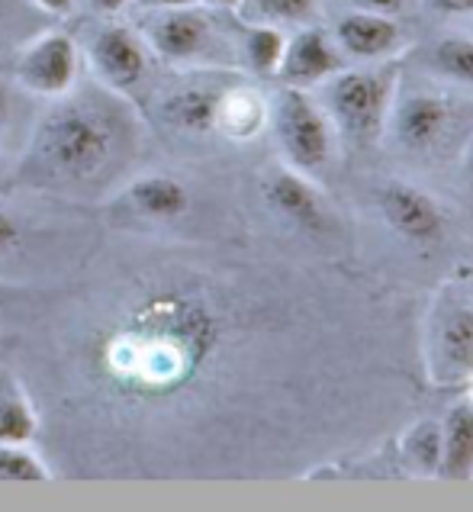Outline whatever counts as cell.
<instances>
[{
    "mask_svg": "<svg viewBox=\"0 0 473 512\" xmlns=\"http://www.w3.org/2000/svg\"><path fill=\"white\" fill-rule=\"evenodd\" d=\"M219 342V319L197 290L139 284L87 332L81 368L103 400L145 409L184 393Z\"/></svg>",
    "mask_w": 473,
    "mask_h": 512,
    "instance_id": "1",
    "label": "cell"
},
{
    "mask_svg": "<svg viewBox=\"0 0 473 512\" xmlns=\"http://www.w3.org/2000/svg\"><path fill=\"white\" fill-rule=\"evenodd\" d=\"M126 139L129 126L123 113L107 100H62L36 126V136L29 142L23 162V174L42 187L97 184L123 158Z\"/></svg>",
    "mask_w": 473,
    "mask_h": 512,
    "instance_id": "2",
    "label": "cell"
},
{
    "mask_svg": "<svg viewBox=\"0 0 473 512\" xmlns=\"http://www.w3.org/2000/svg\"><path fill=\"white\" fill-rule=\"evenodd\" d=\"M329 84V113L342 126V133L358 142H371L380 136L383 120L393 107V68H361V71H338Z\"/></svg>",
    "mask_w": 473,
    "mask_h": 512,
    "instance_id": "3",
    "label": "cell"
},
{
    "mask_svg": "<svg viewBox=\"0 0 473 512\" xmlns=\"http://www.w3.org/2000/svg\"><path fill=\"white\" fill-rule=\"evenodd\" d=\"M139 36L152 55L165 58L171 65L206 62L223 49V29L200 4L145 10V17L139 20Z\"/></svg>",
    "mask_w": 473,
    "mask_h": 512,
    "instance_id": "4",
    "label": "cell"
},
{
    "mask_svg": "<svg viewBox=\"0 0 473 512\" xmlns=\"http://www.w3.org/2000/svg\"><path fill=\"white\" fill-rule=\"evenodd\" d=\"M274 133L293 168L319 171L332 158V126L306 91L284 87L274 104Z\"/></svg>",
    "mask_w": 473,
    "mask_h": 512,
    "instance_id": "5",
    "label": "cell"
},
{
    "mask_svg": "<svg viewBox=\"0 0 473 512\" xmlns=\"http://www.w3.org/2000/svg\"><path fill=\"white\" fill-rule=\"evenodd\" d=\"M87 65L110 94H132L149 75V46L139 29L123 23H103L87 36Z\"/></svg>",
    "mask_w": 473,
    "mask_h": 512,
    "instance_id": "6",
    "label": "cell"
},
{
    "mask_svg": "<svg viewBox=\"0 0 473 512\" xmlns=\"http://www.w3.org/2000/svg\"><path fill=\"white\" fill-rule=\"evenodd\" d=\"M20 87L39 97H68L81 75V49L65 29H46L20 52L13 68Z\"/></svg>",
    "mask_w": 473,
    "mask_h": 512,
    "instance_id": "7",
    "label": "cell"
},
{
    "mask_svg": "<svg viewBox=\"0 0 473 512\" xmlns=\"http://www.w3.org/2000/svg\"><path fill=\"white\" fill-rule=\"evenodd\" d=\"M432 368L438 380H470L473 374V303L451 300L445 310H438L432 339Z\"/></svg>",
    "mask_w": 473,
    "mask_h": 512,
    "instance_id": "8",
    "label": "cell"
},
{
    "mask_svg": "<svg viewBox=\"0 0 473 512\" xmlns=\"http://www.w3.org/2000/svg\"><path fill=\"white\" fill-rule=\"evenodd\" d=\"M342 68H345V55L325 29H300L297 36L287 39L277 78L284 81V87L309 91V87L335 78Z\"/></svg>",
    "mask_w": 473,
    "mask_h": 512,
    "instance_id": "9",
    "label": "cell"
},
{
    "mask_svg": "<svg viewBox=\"0 0 473 512\" xmlns=\"http://www.w3.org/2000/svg\"><path fill=\"white\" fill-rule=\"evenodd\" d=\"M332 39L345 58H358V62H383V58H393L406 46V33L396 23V17L371 13V10L345 13L335 23Z\"/></svg>",
    "mask_w": 473,
    "mask_h": 512,
    "instance_id": "10",
    "label": "cell"
},
{
    "mask_svg": "<svg viewBox=\"0 0 473 512\" xmlns=\"http://www.w3.org/2000/svg\"><path fill=\"white\" fill-rule=\"evenodd\" d=\"M223 91L226 87L213 81H181L158 97L155 113L161 123L168 129H177V133L187 136L216 133V113Z\"/></svg>",
    "mask_w": 473,
    "mask_h": 512,
    "instance_id": "11",
    "label": "cell"
},
{
    "mask_svg": "<svg viewBox=\"0 0 473 512\" xmlns=\"http://www.w3.org/2000/svg\"><path fill=\"white\" fill-rule=\"evenodd\" d=\"M380 210L390 226L412 242H428L441 236V210L438 203L409 184H387L380 190Z\"/></svg>",
    "mask_w": 473,
    "mask_h": 512,
    "instance_id": "12",
    "label": "cell"
},
{
    "mask_svg": "<svg viewBox=\"0 0 473 512\" xmlns=\"http://www.w3.org/2000/svg\"><path fill=\"white\" fill-rule=\"evenodd\" d=\"M448 104L435 94L416 91L403 97L393 110V133L409 152H428L448 129Z\"/></svg>",
    "mask_w": 473,
    "mask_h": 512,
    "instance_id": "13",
    "label": "cell"
},
{
    "mask_svg": "<svg viewBox=\"0 0 473 512\" xmlns=\"http://www.w3.org/2000/svg\"><path fill=\"white\" fill-rule=\"evenodd\" d=\"M123 200L129 203L132 213L145 219H181L190 210V190L184 181L171 178V174H142V178L129 181L123 190Z\"/></svg>",
    "mask_w": 473,
    "mask_h": 512,
    "instance_id": "14",
    "label": "cell"
},
{
    "mask_svg": "<svg viewBox=\"0 0 473 512\" xmlns=\"http://www.w3.org/2000/svg\"><path fill=\"white\" fill-rule=\"evenodd\" d=\"M264 194H268V203L284 213L287 219H293L297 226H306V229H319L325 223V207L309 181L297 171H277L268 178L264 184Z\"/></svg>",
    "mask_w": 473,
    "mask_h": 512,
    "instance_id": "15",
    "label": "cell"
},
{
    "mask_svg": "<svg viewBox=\"0 0 473 512\" xmlns=\"http://www.w3.org/2000/svg\"><path fill=\"white\" fill-rule=\"evenodd\" d=\"M438 474L451 480L473 477V403L464 400L451 406V413L441 426V467Z\"/></svg>",
    "mask_w": 473,
    "mask_h": 512,
    "instance_id": "16",
    "label": "cell"
},
{
    "mask_svg": "<svg viewBox=\"0 0 473 512\" xmlns=\"http://www.w3.org/2000/svg\"><path fill=\"white\" fill-rule=\"evenodd\" d=\"M39 432V413L23 384L0 364V442L29 445Z\"/></svg>",
    "mask_w": 473,
    "mask_h": 512,
    "instance_id": "17",
    "label": "cell"
},
{
    "mask_svg": "<svg viewBox=\"0 0 473 512\" xmlns=\"http://www.w3.org/2000/svg\"><path fill=\"white\" fill-rule=\"evenodd\" d=\"M268 123V104L251 87H226L216 113V133L226 139H255Z\"/></svg>",
    "mask_w": 473,
    "mask_h": 512,
    "instance_id": "18",
    "label": "cell"
},
{
    "mask_svg": "<svg viewBox=\"0 0 473 512\" xmlns=\"http://www.w3.org/2000/svg\"><path fill=\"white\" fill-rule=\"evenodd\" d=\"M284 49H287V36L280 33V26L251 23L242 36V55L255 75H277Z\"/></svg>",
    "mask_w": 473,
    "mask_h": 512,
    "instance_id": "19",
    "label": "cell"
},
{
    "mask_svg": "<svg viewBox=\"0 0 473 512\" xmlns=\"http://www.w3.org/2000/svg\"><path fill=\"white\" fill-rule=\"evenodd\" d=\"M319 0H242L239 13L248 23L264 26H303L316 17Z\"/></svg>",
    "mask_w": 473,
    "mask_h": 512,
    "instance_id": "20",
    "label": "cell"
},
{
    "mask_svg": "<svg viewBox=\"0 0 473 512\" xmlns=\"http://www.w3.org/2000/svg\"><path fill=\"white\" fill-rule=\"evenodd\" d=\"M46 480H52V471L33 448L0 442V484H46Z\"/></svg>",
    "mask_w": 473,
    "mask_h": 512,
    "instance_id": "21",
    "label": "cell"
},
{
    "mask_svg": "<svg viewBox=\"0 0 473 512\" xmlns=\"http://www.w3.org/2000/svg\"><path fill=\"white\" fill-rule=\"evenodd\" d=\"M428 62H432V68L438 71V75H445L451 81L473 84V39L448 36V39L435 42Z\"/></svg>",
    "mask_w": 473,
    "mask_h": 512,
    "instance_id": "22",
    "label": "cell"
},
{
    "mask_svg": "<svg viewBox=\"0 0 473 512\" xmlns=\"http://www.w3.org/2000/svg\"><path fill=\"white\" fill-rule=\"evenodd\" d=\"M406 458L412 461V467H419L425 474H438L441 467V429L435 422H419L416 429L406 435Z\"/></svg>",
    "mask_w": 473,
    "mask_h": 512,
    "instance_id": "23",
    "label": "cell"
},
{
    "mask_svg": "<svg viewBox=\"0 0 473 512\" xmlns=\"http://www.w3.org/2000/svg\"><path fill=\"white\" fill-rule=\"evenodd\" d=\"M23 242V226L10 210H0V258L10 255Z\"/></svg>",
    "mask_w": 473,
    "mask_h": 512,
    "instance_id": "24",
    "label": "cell"
},
{
    "mask_svg": "<svg viewBox=\"0 0 473 512\" xmlns=\"http://www.w3.org/2000/svg\"><path fill=\"white\" fill-rule=\"evenodd\" d=\"M428 7L441 17H473V0H428Z\"/></svg>",
    "mask_w": 473,
    "mask_h": 512,
    "instance_id": "25",
    "label": "cell"
},
{
    "mask_svg": "<svg viewBox=\"0 0 473 512\" xmlns=\"http://www.w3.org/2000/svg\"><path fill=\"white\" fill-rule=\"evenodd\" d=\"M358 10H371V13H387V17H396L403 10V0H354Z\"/></svg>",
    "mask_w": 473,
    "mask_h": 512,
    "instance_id": "26",
    "label": "cell"
},
{
    "mask_svg": "<svg viewBox=\"0 0 473 512\" xmlns=\"http://www.w3.org/2000/svg\"><path fill=\"white\" fill-rule=\"evenodd\" d=\"M132 4H136V0H87V7L100 13V17H116V13L129 10Z\"/></svg>",
    "mask_w": 473,
    "mask_h": 512,
    "instance_id": "27",
    "label": "cell"
},
{
    "mask_svg": "<svg viewBox=\"0 0 473 512\" xmlns=\"http://www.w3.org/2000/svg\"><path fill=\"white\" fill-rule=\"evenodd\" d=\"M142 10H171V7H194L200 0H136Z\"/></svg>",
    "mask_w": 473,
    "mask_h": 512,
    "instance_id": "28",
    "label": "cell"
},
{
    "mask_svg": "<svg viewBox=\"0 0 473 512\" xmlns=\"http://www.w3.org/2000/svg\"><path fill=\"white\" fill-rule=\"evenodd\" d=\"M33 4L46 13H55V17H65V13L75 10V0H33Z\"/></svg>",
    "mask_w": 473,
    "mask_h": 512,
    "instance_id": "29",
    "label": "cell"
},
{
    "mask_svg": "<svg viewBox=\"0 0 473 512\" xmlns=\"http://www.w3.org/2000/svg\"><path fill=\"white\" fill-rule=\"evenodd\" d=\"M210 4L223 7V10H239V4H242V0H210Z\"/></svg>",
    "mask_w": 473,
    "mask_h": 512,
    "instance_id": "30",
    "label": "cell"
},
{
    "mask_svg": "<svg viewBox=\"0 0 473 512\" xmlns=\"http://www.w3.org/2000/svg\"><path fill=\"white\" fill-rule=\"evenodd\" d=\"M467 165H470V178H473V149H470V162Z\"/></svg>",
    "mask_w": 473,
    "mask_h": 512,
    "instance_id": "31",
    "label": "cell"
},
{
    "mask_svg": "<svg viewBox=\"0 0 473 512\" xmlns=\"http://www.w3.org/2000/svg\"><path fill=\"white\" fill-rule=\"evenodd\" d=\"M470 403H473V374H470Z\"/></svg>",
    "mask_w": 473,
    "mask_h": 512,
    "instance_id": "32",
    "label": "cell"
}]
</instances>
